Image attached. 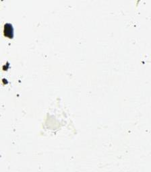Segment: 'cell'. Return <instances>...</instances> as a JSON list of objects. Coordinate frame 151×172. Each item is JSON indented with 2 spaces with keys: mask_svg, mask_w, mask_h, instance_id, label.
<instances>
[{
  "mask_svg": "<svg viewBox=\"0 0 151 172\" xmlns=\"http://www.w3.org/2000/svg\"><path fill=\"white\" fill-rule=\"evenodd\" d=\"M4 35L10 38H12L14 37L13 27L10 23H7L4 26Z\"/></svg>",
  "mask_w": 151,
  "mask_h": 172,
  "instance_id": "cell-1",
  "label": "cell"
}]
</instances>
